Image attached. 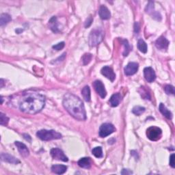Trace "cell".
<instances>
[{"instance_id": "8", "label": "cell", "mask_w": 175, "mask_h": 175, "mask_svg": "<svg viewBox=\"0 0 175 175\" xmlns=\"http://www.w3.org/2000/svg\"><path fill=\"white\" fill-rule=\"evenodd\" d=\"M93 86L95 89L96 92L102 98H104L107 95V92L105 90V85L102 83V81L99 80L95 81L93 83Z\"/></svg>"}, {"instance_id": "24", "label": "cell", "mask_w": 175, "mask_h": 175, "mask_svg": "<svg viewBox=\"0 0 175 175\" xmlns=\"http://www.w3.org/2000/svg\"><path fill=\"white\" fill-rule=\"evenodd\" d=\"M122 43L124 45V52H123V55L124 56H127L128 54H129V52L131 51V47L129 45V42L126 39H124V40H122Z\"/></svg>"}, {"instance_id": "6", "label": "cell", "mask_w": 175, "mask_h": 175, "mask_svg": "<svg viewBox=\"0 0 175 175\" xmlns=\"http://www.w3.org/2000/svg\"><path fill=\"white\" fill-rule=\"evenodd\" d=\"M116 131V129L113 125L110 123H104L101 125L99 129V136L105 138L112 134Z\"/></svg>"}, {"instance_id": "1", "label": "cell", "mask_w": 175, "mask_h": 175, "mask_svg": "<svg viewBox=\"0 0 175 175\" xmlns=\"http://www.w3.org/2000/svg\"><path fill=\"white\" fill-rule=\"evenodd\" d=\"M45 98L38 92L25 93L19 102V109L25 114H34L40 112L44 107Z\"/></svg>"}, {"instance_id": "32", "label": "cell", "mask_w": 175, "mask_h": 175, "mask_svg": "<svg viewBox=\"0 0 175 175\" xmlns=\"http://www.w3.org/2000/svg\"><path fill=\"white\" fill-rule=\"evenodd\" d=\"M92 18L91 16H90L86 19V21H85V28H88V27H90V25L92 24Z\"/></svg>"}, {"instance_id": "14", "label": "cell", "mask_w": 175, "mask_h": 175, "mask_svg": "<svg viewBox=\"0 0 175 175\" xmlns=\"http://www.w3.org/2000/svg\"><path fill=\"white\" fill-rule=\"evenodd\" d=\"M98 15H99L100 18L103 20H107L109 19L111 16V13L109 11V9L105 6H101L99 10H98Z\"/></svg>"}, {"instance_id": "33", "label": "cell", "mask_w": 175, "mask_h": 175, "mask_svg": "<svg viewBox=\"0 0 175 175\" xmlns=\"http://www.w3.org/2000/svg\"><path fill=\"white\" fill-rule=\"evenodd\" d=\"M174 157H175L174 154H172L170 157V165L172 168H174L175 167Z\"/></svg>"}, {"instance_id": "12", "label": "cell", "mask_w": 175, "mask_h": 175, "mask_svg": "<svg viewBox=\"0 0 175 175\" xmlns=\"http://www.w3.org/2000/svg\"><path fill=\"white\" fill-rule=\"evenodd\" d=\"M101 73L105 77L109 79L111 81H114L116 78V75L112 68L109 67H104L101 69Z\"/></svg>"}, {"instance_id": "16", "label": "cell", "mask_w": 175, "mask_h": 175, "mask_svg": "<svg viewBox=\"0 0 175 175\" xmlns=\"http://www.w3.org/2000/svg\"><path fill=\"white\" fill-rule=\"evenodd\" d=\"M49 28L51 29V30L55 32L58 33L59 32H60V29L59 28V24L58 21L57 20V17L56 16H53L52 18H51L50 20L49 21Z\"/></svg>"}, {"instance_id": "28", "label": "cell", "mask_w": 175, "mask_h": 175, "mask_svg": "<svg viewBox=\"0 0 175 175\" xmlns=\"http://www.w3.org/2000/svg\"><path fill=\"white\" fill-rule=\"evenodd\" d=\"M8 121L9 118L6 116L4 114H0V124L2 125H4V126H6V125H8Z\"/></svg>"}, {"instance_id": "27", "label": "cell", "mask_w": 175, "mask_h": 175, "mask_svg": "<svg viewBox=\"0 0 175 175\" xmlns=\"http://www.w3.org/2000/svg\"><path fill=\"white\" fill-rule=\"evenodd\" d=\"M92 56L90 54H85L83 55V57H82V61H83L84 65H87L88 64L90 63L92 60Z\"/></svg>"}, {"instance_id": "11", "label": "cell", "mask_w": 175, "mask_h": 175, "mask_svg": "<svg viewBox=\"0 0 175 175\" xmlns=\"http://www.w3.org/2000/svg\"><path fill=\"white\" fill-rule=\"evenodd\" d=\"M170 42L164 36H160L155 42V46L158 49L160 50H166L168 49Z\"/></svg>"}, {"instance_id": "25", "label": "cell", "mask_w": 175, "mask_h": 175, "mask_svg": "<svg viewBox=\"0 0 175 175\" xmlns=\"http://www.w3.org/2000/svg\"><path fill=\"white\" fill-rule=\"evenodd\" d=\"M92 153L97 158H101L103 157V151H102V148L100 147L94 148Z\"/></svg>"}, {"instance_id": "7", "label": "cell", "mask_w": 175, "mask_h": 175, "mask_svg": "<svg viewBox=\"0 0 175 175\" xmlns=\"http://www.w3.org/2000/svg\"><path fill=\"white\" fill-rule=\"evenodd\" d=\"M50 153H51V157L54 158V160L62 161H64V162L68 161V157L66 156L64 153V152L62 151L61 149H60V148H52L50 151Z\"/></svg>"}, {"instance_id": "21", "label": "cell", "mask_w": 175, "mask_h": 175, "mask_svg": "<svg viewBox=\"0 0 175 175\" xmlns=\"http://www.w3.org/2000/svg\"><path fill=\"white\" fill-rule=\"evenodd\" d=\"M81 94L83 96V97L84 98V100L87 102L90 101V87L88 86H85L81 90Z\"/></svg>"}, {"instance_id": "5", "label": "cell", "mask_w": 175, "mask_h": 175, "mask_svg": "<svg viewBox=\"0 0 175 175\" xmlns=\"http://www.w3.org/2000/svg\"><path fill=\"white\" fill-rule=\"evenodd\" d=\"M147 138L151 141H157L161 138L162 131L157 127H151L147 130Z\"/></svg>"}, {"instance_id": "20", "label": "cell", "mask_w": 175, "mask_h": 175, "mask_svg": "<svg viewBox=\"0 0 175 175\" xmlns=\"http://www.w3.org/2000/svg\"><path fill=\"white\" fill-rule=\"evenodd\" d=\"M159 109L161 113L165 117H166L168 119H172V118H173V114H172L171 112L168 110L166 107L164 105V104L160 103Z\"/></svg>"}, {"instance_id": "30", "label": "cell", "mask_w": 175, "mask_h": 175, "mask_svg": "<svg viewBox=\"0 0 175 175\" xmlns=\"http://www.w3.org/2000/svg\"><path fill=\"white\" fill-rule=\"evenodd\" d=\"M64 45H65L64 42H59V43H58L57 45L53 46V49H54L57 51H60V50H61V49H62L64 47Z\"/></svg>"}, {"instance_id": "36", "label": "cell", "mask_w": 175, "mask_h": 175, "mask_svg": "<svg viewBox=\"0 0 175 175\" xmlns=\"http://www.w3.org/2000/svg\"><path fill=\"white\" fill-rule=\"evenodd\" d=\"M139 30H140V26H139V24L137 22H135V33H138L139 32Z\"/></svg>"}, {"instance_id": "19", "label": "cell", "mask_w": 175, "mask_h": 175, "mask_svg": "<svg viewBox=\"0 0 175 175\" xmlns=\"http://www.w3.org/2000/svg\"><path fill=\"white\" fill-rule=\"evenodd\" d=\"M78 165L82 168H85L88 169L91 167V161L90 158L88 157H84L81 158L78 161Z\"/></svg>"}, {"instance_id": "3", "label": "cell", "mask_w": 175, "mask_h": 175, "mask_svg": "<svg viewBox=\"0 0 175 175\" xmlns=\"http://www.w3.org/2000/svg\"><path fill=\"white\" fill-rule=\"evenodd\" d=\"M36 135H37V137L38 138H40L41 140L44 141L58 140V139H60L62 138V135L54 130L42 129L37 132Z\"/></svg>"}, {"instance_id": "18", "label": "cell", "mask_w": 175, "mask_h": 175, "mask_svg": "<svg viewBox=\"0 0 175 175\" xmlns=\"http://www.w3.org/2000/svg\"><path fill=\"white\" fill-rule=\"evenodd\" d=\"M67 170V167L64 165H54L51 167V171L55 174H64Z\"/></svg>"}, {"instance_id": "35", "label": "cell", "mask_w": 175, "mask_h": 175, "mask_svg": "<svg viewBox=\"0 0 175 175\" xmlns=\"http://www.w3.org/2000/svg\"><path fill=\"white\" fill-rule=\"evenodd\" d=\"M132 173H133V172L127 169H123L121 173L122 174H131Z\"/></svg>"}, {"instance_id": "23", "label": "cell", "mask_w": 175, "mask_h": 175, "mask_svg": "<svg viewBox=\"0 0 175 175\" xmlns=\"http://www.w3.org/2000/svg\"><path fill=\"white\" fill-rule=\"evenodd\" d=\"M138 48L139 49V51H141L143 54H146L147 52V45L142 39H140L138 42Z\"/></svg>"}, {"instance_id": "4", "label": "cell", "mask_w": 175, "mask_h": 175, "mask_svg": "<svg viewBox=\"0 0 175 175\" xmlns=\"http://www.w3.org/2000/svg\"><path fill=\"white\" fill-rule=\"evenodd\" d=\"M103 32L101 29H93L88 38L89 45L91 47H95L98 45L100 42L103 41Z\"/></svg>"}, {"instance_id": "22", "label": "cell", "mask_w": 175, "mask_h": 175, "mask_svg": "<svg viewBox=\"0 0 175 175\" xmlns=\"http://www.w3.org/2000/svg\"><path fill=\"white\" fill-rule=\"evenodd\" d=\"M11 21V16L8 14H2L0 16V25L3 26L6 24H8V23Z\"/></svg>"}, {"instance_id": "10", "label": "cell", "mask_w": 175, "mask_h": 175, "mask_svg": "<svg viewBox=\"0 0 175 175\" xmlns=\"http://www.w3.org/2000/svg\"><path fill=\"white\" fill-rule=\"evenodd\" d=\"M144 75L146 80L149 83L154 81L156 79V74L151 67H147L144 69Z\"/></svg>"}, {"instance_id": "2", "label": "cell", "mask_w": 175, "mask_h": 175, "mask_svg": "<svg viewBox=\"0 0 175 175\" xmlns=\"http://www.w3.org/2000/svg\"><path fill=\"white\" fill-rule=\"evenodd\" d=\"M62 104L69 114L75 119L85 120L86 119V113L83 102L75 95L67 93L63 98Z\"/></svg>"}, {"instance_id": "34", "label": "cell", "mask_w": 175, "mask_h": 175, "mask_svg": "<svg viewBox=\"0 0 175 175\" xmlns=\"http://www.w3.org/2000/svg\"><path fill=\"white\" fill-rule=\"evenodd\" d=\"M153 18H154L155 19H157V21H160L161 19V16L160 15L159 12H155L153 15Z\"/></svg>"}, {"instance_id": "15", "label": "cell", "mask_w": 175, "mask_h": 175, "mask_svg": "<svg viewBox=\"0 0 175 175\" xmlns=\"http://www.w3.org/2000/svg\"><path fill=\"white\" fill-rule=\"evenodd\" d=\"M1 159L2 161H6V162H8L10 164H17L19 163H20L16 158L15 157L12 156V155H9L8 153H2L1 154Z\"/></svg>"}, {"instance_id": "26", "label": "cell", "mask_w": 175, "mask_h": 175, "mask_svg": "<svg viewBox=\"0 0 175 175\" xmlns=\"http://www.w3.org/2000/svg\"><path fill=\"white\" fill-rule=\"evenodd\" d=\"M145 112V107L141 106H135L133 107L132 112L136 116H140L142 114H143Z\"/></svg>"}, {"instance_id": "13", "label": "cell", "mask_w": 175, "mask_h": 175, "mask_svg": "<svg viewBox=\"0 0 175 175\" xmlns=\"http://www.w3.org/2000/svg\"><path fill=\"white\" fill-rule=\"evenodd\" d=\"M15 144L16 146V147H17L19 153H20V154L22 155L23 157H26L28 156L29 154V151L28 150V147H26L25 144L21 142H18V141H16Z\"/></svg>"}, {"instance_id": "29", "label": "cell", "mask_w": 175, "mask_h": 175, "mask_svg": "<svg viewBox=\"0 0 175 175\" xmlns=\"http://www.w3.org/2000/svg\"><path fill=\"white\" fill-rule=\"evenodd\" d=\"M165 92L167 94H174V88L171 85H167L164 88Z\"/></svg>"}, {"instance_id": "31", "label": "cell", "mask_w": 175, "mask_h": 175, "mask_svg": "<svg viewBox=\"0 0 175 175\" xmlns=\"http://www.w3.org/2000/svg\"><path fill=\"white\" fill-rule=\"evenodd\" d=\"M153 10H154V3L153 2H149L146 8V12L148 13H151L152 12H153Z\"/></svg>"}, {"instance_id": "17", "label": "cell", "mask_w": 175, "mask_h": 175, "mask_svg": "<svg viewBox=\"0 0 175 175\" xmlns=\"http://www.w3.org/2000/svg\"><path fill=\"white\" fill-rule=\"evenodd\" d=\"M121 101V95L120 93H116L110 98V103L112 107H117Z\"/></svg>"}, {"instance_id": "37", "label": "cell", "mask_w": 175, "mask_h": 175, "mask_svg": "<svg viewBox=\"0 0 175 175\" xmlns=\"http://www.w3.org/2000/svg\"><path fill=\"white\" fill-rule=\"evenodd\" d=\"M24 138H25V139L27 140L28 141L31 142V137L29 136V135H28V134H24Z\"/></svg>"}, {"instance_id": "9", "label": "cell", "mask_w": 175, "mask_h": 175, "mask_svg": "<svg viewBox=\"0 0 175 175\" xmlns=\"http://www.w3.org/2000/svg\"><path fill=\"white\" fill-rule=\"evenodd\" d=\"M138 67L139 66L136 62H130L125 68V74L127 76L133 75L137 72Z\"/></svg>"}]
</instances>
